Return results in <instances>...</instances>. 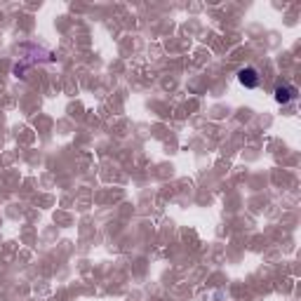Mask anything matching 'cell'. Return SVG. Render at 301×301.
<instances>
[{"label": "cell", "mask_w": 301, "mask_h": 301, "mask_svg": "<svg viewBox=\"0 0 301 301\" xmlns=\"http://www.w3.org/2000/svg\"><path fill=\"white\" fill-rule=\"evenodd\" d=\"M238 80H240V85H243V87L254 89V87H259V82H261V75H259L257 68L245 66V68H240V73H238Z\"/></svg>", "instance_id": "6da1fadb"}, {"label": "cell", "mask_w": 301, "mask_h": 301, "mask_svg": "<svg viewBox=\"0 0 301 301\" xmlns=\"http://www.w3.org/2000/svg\"><path fill=\"white\" fill-rule=\"evenodd\" d=\"M296 96V87H292V85H280V87H275V102L278 104H289Z\"/></svg>", "instance_id": "7a4b0ae2"}]
</instances>
